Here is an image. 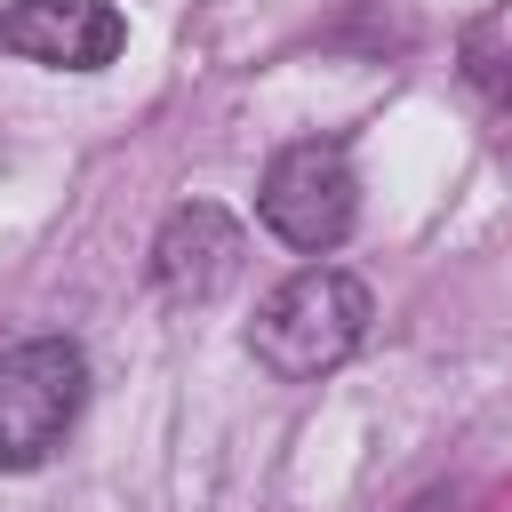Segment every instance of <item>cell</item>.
<instances>
[{
    "label": "cell",
    "mask_w": 512,
    "mask_h": 512,
    "mask_svg": "<svg viewBox=\"0 0 512 512\" xmlns=\"http://www.w3.org/2000/svg\"><path fill=\"white\" fill-rule=\"evenodd\" d=\"M368 312H376V304H368V288H360L352 272L304 264L296 280H280V288L264 296L256 328H248V352H256L280 384H312V376H328V368H344V360L360 352Z\"/></svg>",
    "instance_id": "6da1fadb"
},
{
    "label": "cell",
    "mask_w": 512,
    "mask_h": 512,
    "mask_svg": "<svg viewBox=\"0 0 512 512\" xmlns=\"http://www.w3.org/2000/svg\"><path fill=\"white\" fill-rule=\"evenodd\" d=\"M88 400V352L72 336H24L0 352V472H32L64 448Z\"/></svg>",
    "instance_id": "7a4b0ae2"
},
{
    "label": "cell",
    "mask_w": 512,
    "mask_h": 512,
    "mask_svg": "<svg viewBox=\"0 0 512 512\" xmlns=\"http://www.w3.org/2000/svg\"><path fill=\"white\" fill-rule=\"evenodd\" d=\"M256 216L272 240L304 248V256H328L352 224H360V176H352V152L336 136H304V144H280L264 184H256Z\"/></svg>",
    "instance_id": "3957f363"
},
{
    "label": "cell",
    "mask_w": 512,
    "mask_h": 512,
    "mask_svg": "<svg viewBox=\"0 0 512 512\" xmlns=\"http://www.w3.org/2000/svg\"><path fill=\"white\" fill-rule=\"evenodd\" d=\"M128 24L112 0H16L0 8V48L48 72H104L120 56Z\"/></svg>",
    "instance_id": "277c9868"
},
{
    "label": "cell",
    "mask_w": 512,
    "mask_h": 512,
    "mask_svg": "<svg viewBox=\"0 0 512 512\" xmlns=\"http://www.w3.org/2000/svg\"><path fill=\"white\" fill-rule=\"evenodd\" d=\"M232 272H240V224H232L216 200H184V208L160 224V240H152V280H160V296H168V304H208V296L232 288Z\"/></svg>",
    "instance_id": "5b68a950"
}]
</instances>
